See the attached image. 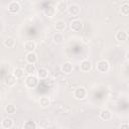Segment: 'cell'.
<instances>
[{"label": "cell", "mask_w": 129, "mask_h": 129, "mask_svg": "<svg viewBox=\"0 0 129 129\" xmlns=\"http://www.w3.org/2000/svg\"><path fill=\"white\" fill-rule=\"evenodd\" d=\"M39 79L35 76V75H30V76H27L26 79H25V86L29 89H33L35 87L38 86L39 84Z\"/></svg>", "instance_id": "cell-1"}, {"label": "cell", "mask_w": 129, "mask_h": 129, "mask_svg": "<svg viewBox=\"0 0 129 129\" xmlns=\"http://www.w3.org/2000/svg\"><path fill=\"white\" fill-rule=\"evenodd\" d=\"M96 69L99 73H107L110 69V64L109 62L106 60V59H101L97 62V66H96Z\"/></svg>", "instance_id": "cell-2"}, {"label": "cell", "mask_w": 129, "mask_h": 129, "mask_svg": "<svg viewBox=\"0 0 129 129\" xmlns=\"http://www.w3.org/2000/svg\"><path fill=\"white\" fill-rule=\"evenodd\" d=\"M7 9H8V11H9L10 13L16 14V13H18V12L20 11L21 5H20V3H19L18 1H11V2L8 4Z\"/></svg>", "instance_id": "cell-3"}, {"label": "cell", "mask_w": 129, "mask_h": 129, "mask_svg": "<svg viewBox=\"0 0 129 129\" xmlns=\"http://www.w3.org/2000/svg\"><path fill=\"white\" fill-rule=\"evenodd\" d=\"M74 97L77 100H84L87 97V91L84 87H79L74 91Z\"/></svg>", "instance_id": "cell-4"}, {"label": "cell", "mask_w": 129, "mask_h": 129, "mask_svg": "<svg viewBox=\"0 0 129 129\" xmlns=\"http://www.w3.org/2000/svg\"><path fill=\"white\" fill-rule=\"evenodd\" d=\"M70 28L74 31V32H79L82 30L83 28V23L80 19H74L71 21L70 23Z\"/></svg>", "instance_id": "cell-5"}, {"label": "cell", "mask_w": 129, "mask_h": 129, "mask_svg": "<svg viewBox=\"0 0 129 129\" xmlns=\"http://www.w3.org/2000/svg\"><path fill=\"white\" fill-rule=\"evenodd\" d=\"M80 70L83 73H88L92 70V62L89 59H84L80 63Z\"/></svg>", "instance_id": "cell-6"}, {"label": "cell", "mask_w": 129, "mask_h": 129, "mask_svg": "<svg viewBox=\"0 0 129 129\" xmlns=\"http://www.w3.org/2000/svg\"><path fill=\"white\" fill-rule=\"evenodd\" d=\"M73 70H74V66H73V63L70 62V61L63 62L62 66H61V68H60V71H61L63 74H66V75H70L71 73H73Z\"/></svg>", "instance_id": "cell-7"}, {"label": "cell", "mask_w": 129, "mask_h": 129, "mask_svg": "<svg viewBox=\"0 0 129 129\" xmlns=\"http://www.w3.org/2000/svg\"><path fill=\"white\" fill-rule=\"evenodd\" d=\"M68 11L72 16H78L81 12V7L78 4H72L68 7Z\"/></svg>", "instance_id": "cell-8"}, {"label": "cell", "mask_w": 129, "mask_h": 129, "mask_svg": "<svg viewBox=\"0 0 129 129\" xmlns=\"http://www.w3.org/2000/svg\"><path fill=\"white\" fill-rule=\"evenodd\" d=\"M25 60L27 63H32L34 64L36 61H37V54L32 51V52H27L26 55H25Z\"/></svg>", "instance_id": "cell-9"}, {"label": "cell", "mask_w": 129, "mask_h": 129, "mask_svg": "<svg viewBox=\"0 0 129 129\" xmlns=\"http://www.w3.org/2000/svg\"><path fill=\"white\" fill-rule=\"evenodd\" d=\"M43 13H44V15H45L46 17H53V16L55 15V13H56V10H55L54 6L48 5V6H46V7L43 9Z\"/></svg>", "instance_id": "cell-10"}, {"label": "cell", "mask_w": 129, "mask_h": 129, "mask_svg": "<svg viewBox=\"0 0 129 129\" xmlns=\"http://www.w3.org/2000/svg\"><path fill=\"white\" fill-rule=\"evenodd\" d=\"M127 37H128V34H127V32L124 31V30H119V31H117L116 34H115V38H116V40L119 41V42L125 41V40L127 39Z\"/></svg>", "instance_id": "cell-11"}, {"label": "cell", "mask_w": 129, "mask_h": 129, "mask_svg": "<svg viewBox=\"0 0 129 129\" xmlns=\"http://www.w3.org/2000/svg\"><path fill=\"white\" fill-rule=\"evenodd\" d=\"M36 48V43L33 40H26L24 42V49L27 50V52H32Z\"/></svg>", "instance_id": "cell-12"}, {"label": "cell", "mask_w": 129, "mask_h": 129, "mask_svg": "<svg viewBox=\"0 0 129 129\" xmlns=\"http://www.w3.org/2000/svg\"><path fill=\"white\" fill-rule=\"evenodd\" d=\"M17 82V79L12 75V74H9L6 76L5 78V84L8 86V87H13Z\"/></svg>", "instance_id": "cell-13"}, {"label": "cell", "mask_w": 129, "mask_h": 129, "mask_svg": "<svg viewBox=\"0 0 129 129\" xmlns=\"http://www.w3.org/2000/svg\"><path fill=\"white\" fill-rule=\"evenodd\" d=\"M13 124H14L13 120H12L11 118H9V117L4 118V119L2 120V122H1V126H2L3 128H5V129H10V128H12V127H13Z\"/></svg>", "instance_id": "cell-14"}, {"label": "cell", "mask_w": 129, "mask_h": 129, "mask_svg": "<svg viewBox=\"0 0 129 129\" xmlns=\"http://www.w3.org/2000/svg\"><path fill=\"white\" fill-rule=\"evenodd\" d=\"M68 3L66 1H58L55 5V10L58 12H64L66 10H68Z\"/></svg>", "instance_id": "cell-15"}, {"label": "cell", "mask_w": 129, "mask_h": 129, "mask_svg": "<svg viewBox=\"0 0 129 129\" xmlns=\"http://www.w3.org/2000/svg\"><path fill=\"white\" fill-rule=\"evenodd\" d=\"M100 118H101L102 120H104V121L110 120V119L112 118V113H111V111L108 110V109L102 110V111L100 112Z\"/></svg>", "instance_id": "cell-16"}, {"label": "cell", "mask_w": 129, "mask_h": 129, "mask_svg": "<svg viewBox=\"0 0 129 129\" xmlns=\"http://www.w3.org/2000/svg\"><path fill=\"white\" fill-rule=\"evenodd\" d=\"M24 74H25V72H24V70L22 69V68H19V67H16L14 70H13V73H12V75L18 80V79H22L23 77H24Z\"/></svg>", "instance_id": "cell-17"}, {"label": "cell", "mask_w": 129, "mask_h": 129, "mask_svg": "<svg viewBox=\"0 0 129 129\" xmlns=\"http://www.w3.org/2000/svg\"><path fill=\"white\" fill-rule=\"evenodd\" d=\"M36 77L40 80H44L48 77V71L45 69V68H40L37 70V73H36Z\"/></svg>", "instance_id": "cell-18"}, {"label": "cell", "mask_w": 129, "mask_h": 129, "mask_svg": "<svg viewBox=\"0 0 129 129\" xmlns=\"http://www.w3.org/2000/svg\"><path fill=\"white\" fill-rule=\"evenodd\" d=\"M39 105H40V107L41 108H48L49 107V105H50V99H49V97H46V96H42V97H40V99H39Z\"/></svg>", "instance_id": "cell-19"}, {"label": "cell", "mask_w": 129, "mask_h": 129, "mask_svg": "<svg viewBox=\"0 0 129 129\" xmlns=\"http://www.w3.org/2000/svg\"><path fill=\"white\" fill-rule=\"evenodd\" d=\"M67 28V23L63 20H57L55 22V29L57 32H62Z\"/></svg>", "instance_id": "cell-20"}, {"label": "cell", "mask_w": 129, "mask_h": 129, "mask_svg": "<svg viewBox=\"0 0 129 129\" xmlns=\"http://www.w3.org/2000/svg\"><path fill=\"white\" fill-rule=\"evenodd\" d=\"M24 72L30 76V75H34L36 73V68H35V64H32V63H26L25 68H24Z\"/></svg>", "instance_id": "cell-21"}, {"label": "cell", "mask_w": 129, "mask_h": 129, "mask_svg": "<svg viewBox=\"0 0 129 129\" xmlns=\"http://www.w3.org/2000/svg\"><path fill=\"white\" fill-rule=\"evenodd\" d=\"M120 13L123 16H128L129 15V3L127 1H125L121 5V7H120Z\"/></svg>", "instance_id": "cell-22"}, {"label": "cell", "mask_w": 129, "mask_h": 129, "mask_svg": "<svg viewBox=\"0 0 129 129\" xmlns=\"http://www.w3.org/2000/svg\"><path fill=\"white\" fill-rule=\"evenodd\" d=\"M52 39H53V41H54L55 43L58 44V43H61V42L64 40V36H63L62 32H55V33L53 34Z\"/></svg>", "instance_id": "cell-23"}, {"label": "cell", "mask_w": 129, "mask_h": 129, "mask_svg": "<svg viewBox=\"0 0 129 129\" xmlns=\"http://www.w3.org/2000/svg\"><path fill=\"white\" fill-rule=\"evenodd\" d=\"M3 44H4V46L7 47V48H12V47L15 46V39H14L13 37H7V38L4 40Z\"/></svg>", "instance_id": "cell-24"}, {"label": "cell", "mask_w": 129, "mask_h": 129, "mask_svg": "<svg viewBox=\"0 0 129 129\" xmlns=\"http://www.w3.org/2000/svg\"><path fill=\"white\" fill-rule=\"evenodd\" d=\"M5 112L7 114H14L16 112V106L13 104H8L5 106Z\"/></svg>", "instance_id": "cell-25"}, {"label": "cell", "mask_w": 129, "mask_h": 129, "mask_svg": "<svg viewBox=\"0 0 129 129\" xmlns=\"http://www.w3.org/2000/svg\"><path fill=\"white\" fill-rule=\"evenodd\" d=\"M23 129H36V123L34 121H26L23 125Z\"/></svg>", "instance_id": "cell-26"}, {"label": "cell", "mask_w": 129, "mask_h": 129, "mask_svg": "<svg viewBox=\"0 0 129 129\" xmlns=\"http://www.w3.org/2000/svg\"><path fill=\"white\" fill-rule=\"evenodd\" d=\"M119 129H129V125L128 123H122L119 127Z\"/></svg>", "instance_id": "cell-27"}]
</instances>
